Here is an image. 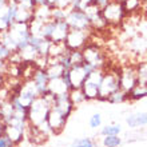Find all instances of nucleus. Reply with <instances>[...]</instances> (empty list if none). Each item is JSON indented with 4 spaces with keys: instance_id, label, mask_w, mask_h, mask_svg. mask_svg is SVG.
<instances>
[{
    "instance_id": "nucleus-1",
    "label": "nucleus",
    "mask_w": 147,
    "mask_h": 147,
    "mask_svg": "<svg viewBox=\"0 0 147 147\" xmlns=\"http://www.w3.org/2000/svg\"><path fill=\"white\" fill-rule=\"evenodd\" d=\"M52 106V95L38 96L28 107V124L40 126L47 120V115Z\"/></svg>"
},
{
    "instance_id": "nucleus-2",
    "label": "nucleus",
    "mask_w": 147,
    "mask_h": 147,
    "mask_svg": "<svg viewBox=\"0 0 147 147\" xmlns=\"http://www.w3.org/2000/svg\"><path fill=\"white\" fill-rule=\"evenodd\" d=\"M119 71L111 70L109 72H105L103 78L99 84V96L98 100H107L111 94L120 90V79H119Z\"/></svg>"
},
{
    "instance_id": "nucleus-3",
    "label": "nucleus",
    "mask_w": 147,
    "mask_h": 147,
    "mask_svg": "<svg viewBox=\"0 0 147 147\" xmlns=\"http://www.w3.org/2000/svg\"><path fill=\"white\" fill-rule=\"evenodd\" d=\"M82 54L84 63H88L95 68V70H105L106 67V54L103 52L100 47L94 43H87L82 48Z\"/></svg>"
},
{
    "instance_id": "nucleus-4",
    "label": "nucleus",
    "mask_w": 147,
    "mask_h": 147,
    "mask_svg": "<svg viewBox=\"0 0 147 147\" xmlns=\"http://www.w3.org/2000/svg\"><path fill=\"white\" fill-rule=\"evenodd\" d=\"M105 75V70H95L87 76L80 90L83 91L86 100H95L99 96V84Z\"/></svg>"
},
{
    "instance_id": "nucleus-5",
    "label": "nucleus",
    "mask_w": 147,
    "mask_h": 147,
    "mask_svg": "<svg viewBox=\"0 0 147 147\" xmlns=\"http://www.w3.org/2000/svg\"><path fill=\"white\" fill-rule=\"evenodd\" d=\"M66 22L71 30H82L91 31V22L82 8H68L66 16Z\"/></svg>"
},
{
    "instance_id": "nucleus-6",
    "label": "nucleus",
    "mask_w": 147,
    "mask_h": 147,
    "mask_svg": "<svg viewBox=\"0 0 147 147\" xmlns=\"http://www.w3.org/2000/svg\"><path fill=\"white\" fill-rule=\"evenodd\" d=\"M102 13L109 26H118L127 16L122 1H116V0H111L106 7L102 8Z\"/></svg>"
},
{
    "instance_id": "nucleus-7",
    "label": "nucleus",
    "mask_w": 147,
    "mask_h": 147,
    "mask_svg": "<svg viewBox=\"0 0 147 147\" xmlns=\"http://www.w3.org/2000/svg\"><path fill=\"white\" fill-rule=\"evenodd\" d=\"M90 42V31H82V30H71L68 31L66 39H64V46L71 51H80L83 47Z\"/></svg>"
},
{
    "instance_id": "nucleus-8",
    "label": "nucleus",
    "mask_w": 147,
    "mask_h": 147,
    "mask_svg": "<svg viewBox=\"0 0 147 147\" xmlns=\"http://www.w3.org/2000/svg\"><path fill=\"white\" fill-rule=\"evenodd\" d=\"M63 80L66 82L68 90L72 88H80L82 84L84 83V80L87 79V74H86L83 64L82 66H74L71 67L68 71L64 72L63 75Z\"/></svg>"
},
{
    "instance_id": "nucleus-9",
    "label": "nucleus",
    "mask_w": 147,
    "mask_h": 147,
    "mask_svg": "<svg viewBox=\"0 0 147 147\" xmlns=\"http://www.w3.org/2000/svg\"><path fill=\"white\" fill-rule=\"evenodd\" d=\"M120 79V88L126 91V92H131L136 86H139L138 76H136V68L134 67H126L119 72Z\"/></svg>"
},
{
    "instance_id": "nucleus-10",
    "label": "nucleus",
    "mask_w": 147,
    "mask_h": 147,
    "mask_svg": "<svg viewBox=\"0 0 147 147\" xmlns=\"http://www.w3.org/2000/svg\"><path fill=\"white\" fill-rule=\"evenodd\" d=\"M67 118L63 115L62 112L56 110L55 107L51 106V110L47 115V124L50 127V131L52 134H59V132L63 131V128L66 127V123H67Z\"/></svg>"
},
{
    "instance_id": "nucleus-11",
    "label": "nucleus",
    "mask_w": 147,
    "mask_h": 147,
    "mask_svg": "<svg viewBox=\"0 0 147 147\" xmlns=\"http://www.w3.org/2000/svg\"><path fill=\"white\" fill-rule=\"evenodd\" d=\"M31 80L34 82L36 90H38L39 96H46L48 95V76H47L44 68H38L36 67L34 74L31 76Z\"/></svg>"
},
{
    "instance_id": "nucleus-12",
    "label": "nucleus",
    "mask_w": 147,
    "mask_h": 147,
    "mask_svg": "<svg viewBox=\"0 0 147 147\" xmlns=\"http://www.w3.org/2000/svg\"><path fill=\"white\" fill-rule=\"evenodd\" d=\"M52 107L59 110L68 119L74 111V105L72 102L70 100L68 92L62 94V95H52Z\"/></svg>"
},
{
    "instance_id": "nucleus-13",
    "label": "nucleus",
    "mask_w": 147,
    "mask_h": 147,
    "mask_svg": "<svg viewBox=\"0 0 147 147\" xmlns=\"http://www.w3.org/2000/svg\"><path fill=\"white\" fill-rule=\"evenodd\" d=\"M54 22H55V28L51 43H64V39H66L67 34L70 31V27H68L66 20H54Z\"/></svg>"
},
{
    "instance_id": "nucleus-14",
    "label": "nucleus",
    "mask_w": 147,
    "mask_h": 147,
    "mask_svg": "<svg viewBox=\"0 0 147 147\" xmlns=\"http://www.w3.org/2000/svg\"><path fill=\"white\" fill-rule=\"evenodd\" d=\"M68 91L70 90L67 87L66 82L63 80V78H55L48 80V94L51 95H62V94H67Z\"/></svg>"
},
{
    "instance_id": "nucleus-15",
    "label": "nucleus",
    "mask_w": 147,
    "mask_h": 147,
    "mask_svg": "<svg viewBox=\"0 0 147 147\" xmlns=\"http://www.w3.org/2000/svg\"><path fill=\"white\" fill-rule=\"evenodd\" d=\"M4 135L7 136L8 139L16 146V144H19L20 142L24 139L26 131H23V130H20V128H18V127H13V126H7Z\"/></svg>"
},
{
    "instance_id": "nucleus-16",
    "label": "nucleus",
    "mask_w": 147,
    "mask_h": 147,
    "mask_svg": "<svg viewBox=\"0 0 147 147\" xmlns=\"http://www.w3.org/2000/svg\"><path fill=\"white\" fill-rule=\"evenodd\" d=\"M126 123L130 127H139V126H146L147 124V112H135L127 116Z\"/></svg>"
},
{
    "instance_id": "nucleus-17",
    "label": "nucleus",
    "mask_w": 147,
    "mask_h": 147,
    "mask_svg": "<svg viewBox=\"0 0 147 147\" xmlns=\"http://www.w3.org/2000/svg\"><path fill=\"white\" fill-rule=\"evenodd\" d=\"M44 71H46L48 79L62 78L63 75H64V72H66V70L63 68V66L60 64V63H56V64H47L46 68H44Z\"/></svg>"
},
{
    "instance_id": "nucleus-18",
    "label": "nucleus",
    "mask_w": 147,
    "mask_h": 147,
    "mask_svg": "<svg viewBox=\"0 0 147 147\" xmlns=\"http://www.w3.org/2000/svg\"><path fill=\"white\" fill-rule=\"evenodd\" d=\"M122 4H123L124 11H126L127 16L135 13V12H138L142 8V0H123Z\"/></svg>"
},
{
    "instance_id": "nucleus-19",
    "label": "nucleus",
    "mask_w": 147,
    "mask_h": 147,
    "mask_svg": "<svg viewBox=\"0 0 147 147\" xmlns=\"http://www.w3.org/2000/svg\"><path fill=\"white\" fill-rule=\"evenodd\" d=\"M128 99H130V94L120 88V90H118V91H115L114 94H111L109 96V99H107V102L116 105V103H124V102L128 100Z\"/></svg>"
},
{
    "instance_id": "nucleus-20",
    "label": "nucleus",
    "mask_w": 147,
    "mask_h": 147,
    "mask_svg": "<svg viewBox=\"0 0 147 147\" xmlns=\"http://www.w3.org/2000/svg\"><path fill=\"white\" fill-rule=\"evenodd\" d=\"M68 96H70V100L72 102L74 107H76V106H79L80 103L86 102V98H84L83 91H82L80 88H72V90H70V91H68Z\"/></svg>"
},
{
    "instance_id": "nucleus-21",
    "label": "nucleus",
    "mask_w": 147,
    "mask_h": 147,
    "mask_svg": "<svg viewBox=\"0 0 147 147\" xmlns=\"http://www.w3.org/2000/svg\"><path fill=\"white\" fill-rule=\"evenodd\" d=\"M68 60H70L71 67H74V66H82V64L84 63L83 54H82V51H79V50H76V51H71L70 50V54H68Z\"/></svg>"
},
{
    "instance_id": "nucleus-22",
    "label": "nucleus",
    "mask_w": 147,
    "mask_h": 147,
    "mask_svg": "<svg viewBox=\"0 0 147 147\" xmlns=\"http://www.w3.org/2000/svg\"><path fill=\"white\" fill-rule=\"evenodd\" d=\"M147 96V86H136L135 88L130 92V99L132 100H139Z\"/></svg>"
},
{
    "instance_id": "nucleus-23",
    "label": "nucleus",
    "mask_w": 147,
    "mask_h": 147,
    "mask_svg": "<svg viewBox=\"0 0 147 147\" xmlns=\"http://www.w3.org/2000/svg\"><path fill=\"white\" fill-rule=\"evenodd\" d=\"M120 131H122L120 124H107V126H105V127H102L100 134L103 136H107V135H119Z\"/></svg>"
},
{
    "instance_id": "nucleus-24",
    "label": "nucleus",
    "mask_w": 147,
    "mask_h": 147,
    "mask_svg": "<svg viewBox=\"0 0 147 147\" xmlns=\"http://www.w3.org/2000/svg\"><path fill=\"white\" fill-rule=\"evenodd\" d=\"M136 76L140 86H147V62L142 63L136 68Z\"/></svg>"
},
{
    "instance_id": "nucleus-25",
    "label": "nucleus",
    "mask_w": 147,
    "mask_h": 147,
    "mask_svg": "<svg viewBox=\"0 0 147 147\" xmlns=\"http://www.w3.org/2000/svg\"><path fill=\"white\" fill-rule=\"evenodd\" d=\"M122 144V139L119 135H107L103 138V146L105 147H119Z\"/></svg>"
},
{
    "instance_id": "nucleus-26",
    "label": "nucleus",
    "mask_w": 147,
    "mask_h": 147,
    "mask_svg": "<svg viewBox=\"0 0 147 147\" xmlns=\"http://www.w3.org/2000/svg\"><path fill=\"white\" fill-rule=\"evenodd\" d=\"M67 12H68V9L52 7V9H51V19L52 20H66Z\"/></svg>"
},
{
    "instance_id": "nucleus-27",
    "label": "nucleus",
    "mask_w": 147,
    "mask_h": 147,
    "mask_svg": "<svg viewBox=\"0 0 147 147\" xmlns=\"http://www.w3.org/2000/svg\"><path fill=\"white\" fill-rule=\"evenodd\" d=\"M71 147H95V143L91 138H80V139L74 140Z\"/></svg>"
},
{
    "instance_id": "nucleus-28",
    "label": "nucleus",
    "mask_w": 147,
    "mask_h": 147,
    "mask_svg": "<svg viewBox=\"0 0 147 147\" xmlns=\"http://www.w3.org/2000/svg\"><path fill=\"white\" fill-rule=\"evenodd\" d=\"M90 127L91 128H98L102 126V115L100 114H94L91 118H90Z\"/></svg>"
},
{
    "instance_id": "nucleus-29",
    "label": "nucleus",
    "mask_w": 147,
    "mask_h": 147,
    "mask_svg": "<svg viewBox=\"0 0 147 147\" xmlns=\"http://www.w3.org/2000/svg\"><path fill=\"white\" fill-rule=\"evenodd\" d=\"M12 54H13V52H11L7 47L3 46V43L0 42V59H3V60H7L8 62V59L11 58Z\"/></svg>"
},
{
    "instance_id": "nucleus-30",
    "label": "nucleus",
    "mask_w": 147,
    "mask_h": 147,
    "mask_svg": "<svg viewBox=\"0 0 147 147\" xmlns=\"http://www.w3.org/2000/svg\"><path fill=\"white\" fill-rule=\"evenodd\" d=\"M18 4H20V5H23V7L28 8V9H34V11H35V8H36L35 0H19V1H18Z\"/></svg>"
},
{
    "instance_id": "nucleus-31",
    "label": "nucleus",
    "mask_w": 147,
    "mask_h": 147,
    "mask_svg": "<svg viewBox=\"0 0 147 147\" xmlns=\"http://www.w3.org/2000/svg\"><path fill=\"white\" fill-rule=\"evenodd\" d=\"M0 147H15V144L8 139L5 135L0 136Z\"/></svg>"
},
{
    "instance_id": "nucleus-32",
    "label": "nucleus",
    "mask_w": 147,
    "mask_h": 147,
    "mask_svg": "<svg viewBox=\"0 0 147 147\" xmlns=\"http://www.w3.org/2000/svg\"><path fill=\"white\" fill-rule=\"evenodd\" d=\"M7 70H8V62L0 59V74H5L7 75Z\"/></svg>"
},
{
    "instance_id": "nucleus-33",
    "label": "nucleus",
    "mask_w": 147,
    "mask_h": 147,
    "mask_svg": "<svg viewBox=\"0 0 147 147\" xmlns=\"http://www.w3.org/2000/svg\"><path fill=\"white\" fill-rule=\"evenodd\" d=\"M5 127H7V124L3 120V118L0 116V136H3L5 134Z\"/></svg>"
},
{
    "instance_id": "nucleus-34",
    "label": "nucleus",
    "mask_w": 147,
    "mask_h": 147,
    "mask_svg": "<svg viewBox=\"0 0 147 147\" xmlns=\"http://www.w3.org/2000/svg\"><path fill=\"white\" fill-rule=\"evenodd\" d=\"M83 0H71V7L70 8H80Z\"/></svg>"
},
{
    "instance_id": "nucleus-35",
    "label": "nucleus",
    "mask_w": 147,
    "mask_h": 147,
    "mask_svg": "<svg viewBox=\"0 0 147 147\" xmlns=\"http://www.w3.org/2000/svg\"><path fill=\"white\" fill-rule=\"evenodd\" d=\"M140 9L147 15V0H142V8Z\"/></svg>"
},
{
    "instance_id": "nucleus-36",
    "label": "nucleus",
    "mask_w": 147,
    "mask_h": 147,
    "mask_svg": "<svg viewBox=\"0 0 147 147\" xmlns=\"http://www.w3.org/2000/svg\"><path fill=\"white\" fill-rule=\"evenodd\" d=\"M9 3V0H0V8L7 7V4Z\"/></svg>"
},
{
    "instance_id": "nucleus-37",
    "label": "nucleus",
    "mask_w": 147,
    "mask_h": 147,
    "mask_svg": "<svg viewBox=\"0 0 147 147\" xmlns=\"http://www.w3.org/2000/svg\"><path fill=\"white\" fill-rule=\"evenodd\" d=\"M116 1H123V0H116Z\"/></svg>"
}]
</instances>
